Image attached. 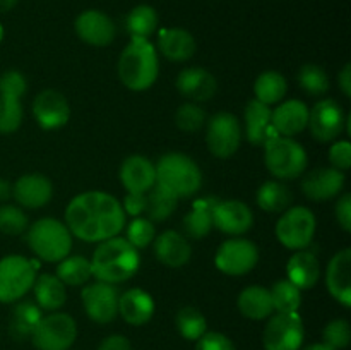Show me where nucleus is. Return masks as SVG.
I'll list each match as a JSON object with an SVG mask.
<instances>
[{"instance_id":"nucleus-1","label":"nucleus","mask_w":351,"mask_h":350,"mask_svg":"<svg viewBox=\"0 0 351 350\" xmlns=\"http://www.w3.org/2000/svg\"><path fill=\"white\" fill-rule=\"evenodd\" d=\"M65 225L84 242H103L122 232L125 211L108 192L88 191L71 199L65 209Z\"/></svg>"},{"instance_id":"nucleus-2","label":"nucleus","mask_w":351,"mask_h":350,"mask_svg":"<svg viewBox=\"0 0 351 350\" xmlns=\"http://www.w3.org/2000/svg\"><path fill=\"white\" fill-rule=\"evenodd\" d=\"M139 266V249L119 235L103 240L93 253V277L105 283L115 285L130 280L137 273Z\"/></svg>"},{"instance_id":"nucleus-3","label":"nucleus","mask_w":351,"mask_h":350,"mask_svg":"<svg viewBox=\"0 0 351 350\" xmlns=\"http://www.w3.org/2000/svg\"><path fill=\"white\" fill-rule=\"evenodd\" d=\"M119 78L130 91H146L160 74L156 48L147 38H132L119 58Z\"/></svg>"},{"instance_id":"nucleus-4","label":"nucleus","mask_w":351,"mask_h":350,"mask_svg":"<svg viewBox=\"0 0 351 350\" xmlns=\"http://www.w3.org/2000/svg\"><path fill=\"white\" fill-rule=\"evenodd\" d=\"M154 167H156V184L168 189L178 199L191 198L201 189V168L187 154L167 153L158 160Z\"/></svg>"},{"instance_id":"nucleus-5","label":"nucleus","mask_w":351,"mask_h":350,"mask_svg":"<svg viewBox=\"0 0 351 350\" xmlns=\"http://www.w3.org/2000/svg\"><path fill=\"white\" fill-rule=\"evenodd\" d=\"M27 246L40 259L58 263L71 254L72 233L57 218H40L27 230Z\"/></svg>"},{"instance_id":"nucleus-6","label":"nucleus","mask_w":351,"mask_h":350,"mask_svg":"<svg viewBox=\"0 0 351 350\" xmlns=\"http://www.w3.org/2000/svg\"><path fill=\"white\" fill-rule=\"evenodd\" d=\"M307 151L291 137L276 136L264 144V163L271 175L281 180L297 178L307 170Z\"/></svg>"},{"instance_id":"nucleus-7","label":"nucleus","mask_w":351,"mask_h":350,"mask_svg":"<svg viewBox=\"0 0 351 350\" xmlns=\"http://www.w3.org/2000/svg\"><path fill=\"white\" fill-rule=\"evenodd\" d=\"M40 264L19 254L0 259V302L10 304L23 299L33 288Z\"/></svg>"},{"instance_id":"nucleus-8","label":"nucleus","mask_w":351,"mask_h":350,"mask_svg":"<svg viewBox=\"0 0 351 350\" xmlns=\"http://www.w3.org/2000/svg\"><path fill=\"white\" fill-rule=\"evenodd\" d=\"M77 338V325L65 312H51L43 316L31 335V342L38 350H69Z\"/></svg>"},{"instance_id":"nucleus-9","label":"nucleus","mask_w":351,"mask_h":350,"mask_svg":"<svg viewBox=\"0 0 351 350\" xmlns=\"http://www.w3.org/2000/svg\"><path fill=\"white\" fill-rule=\"evenodd\" d=\"M315 216L305 206L290 208L276 223V237L287 249L304 250L314 240Z\"/></svg>"},{"instance_id":"nucleus-10","label":"nucleus","mask_w":351,"mask_h":350,"mask_svg":"<svg viewBox=\"0 0 351 350\" xmlns=\"http://www.w3.org/2000/svg\"><path fill=\"white\" fill-rule=\"evenodd\" d=\"M305 329L298 312H276L269 316L263 342L266 350H300Z\"/></svg>"},{"instance_id":"nucleus-11","label":"nucleus","mask_w":351,"mask_h":350,"mask_svg":"<svg viewBox=\"0 0 351 350\" xmlns=\"http://www.w3.org/2000/svg\"><path fill=\"white\" fill-rule=\"evenodd\" d=\"M206 143L216 158H230L235 154L242 143L240 120L230 112H219L213 115L208 122Z\"/></svg>"},{"instance_id":"nucleus-12","label":"nucleus","mask_w":351,"mask_h":350,"mask_svg":"<svg viewBox=\"0 0 351 350\" xmlns=\"http://www.w3.org/2000/svg\"><path fill=\"white\" fill-rule=\"evenodd\" d=\"M259 261V249L252 240L230 239L216 250L215 264L221 273L230 277H242L252 271Z\"/></svg>"},{"instance_id":"nucleus-13","label":"nucleus","mask_w":351,"mask_h":350,"mask_svg":"<svg viewBox=\"0 0 351 350\" xmlns=\"http://www.w3.org/2000/svg\"><path fill=\"white\" fill-rule=\"evenodd\" d=\"M346 117L341 105L331 98L321 100L308 110V124L311 132L319 143H329L341 136L345 129Z\"/></svg>"},{"instance_id":"nucleus-14","label":"nucleus","mask_w":351,"mask_h":350,"mask_svg":"<svg viewBox=\"0 0 351 350\" xmlns=\"http://www.w3.org/2000/svg\"><path fill=\"white\" fill-rule=\"evenodd\" d=\"M82 305L89 319L99 325L112 323L119 314V292L115 285L96 281L82 288Z\"/></svg>"},{"instance_id":"nucleus-15","label":"nucleus","mask_w":351,"mask_h":350,"mask_svg":"<svg viewBox=\"0 0 351 350\" xmlns=\"http://www.w3.org/2000/svg\"><path fill=\"white\" fill-rule=\"evenodd\" d=\"M33 115L41 129L55 130L69 122L71 106L67 98L57 89H43L33 102Z\"/></svg>"},{"instance_id":"nucleus-16","label":"nucleus","mask_w":351,"mask_h":350,"mask_svg":"<svg viewBox=\"0 0 351 350\" xmlns=\"http://www.w3.org/2000/svg\"><path fill=\"white\" fill-rule=\"evenodd\" d=\"M254 225L252 209L239 199L218 201L213 209V226L228 235H243Z\"/></svg>"},{"instance_id":"nucleus-17","label":"nucleus","mask_w":351,"mask_h":350,"mask_svg":"<svg viewBox=\"0 0 351 350\" xmlns=\"http://www.w3.org/2000/svg\"><path fill=\"white\" fill-rule=\"evenodd\" d=\"M75 33L84 43L93 47H106L115 40L117 26L112 17L96 9L84 10L74 23Z\"/></svg>"},{"instance_id":"nucleus-18","label":"nucleus","mask_w":351,"mask_h":350,"mask_svg":"<svg viewBox=\"0 0 351 350\" xmlns=\"http://www.w3.org/2000/svg\"><path fill=\"white\" fill-rule=\"evenodd\" d=\"M119 177L130 194H147L156 184V167L149 158L132 154L122 161Z\"/></svg>"},{"instance_id":"nucleus-19","label":"nucleus","mask_w":351,"mask_h":350,"mask_svg":"<svg viewBox=\"0 0 351 350\" xmlns=\"http://www.w3.org/2000/svg\"><path fill=\"white\" fill-rule=\"evenodd\" d=\"M346 182L345 172L336 168H317L312 170L302 182V191L312 201H328L343 191Z\"/></svg>"},{"instance_id":"nucleus-20","label":"nucleus","mask_w":351,"mask_h":350,"mask_svg":"<svg viewBox=\"0 0 351 350\" xmlns=\"http://www.w3.org/2000/svg\"><path fill=\"white\" fill-rule=\"evenodd\" d=\"M12 196L23 208H43L53 196V185L43 174H26L12 185Z\"/></svg>"},{"instance_id":"nucleus-21","label":"nucleus","mask_w":351,"mask_h":350,"mask_svg":"<svg viewBox=\"0 0 351 350\" xmlns=\"http://www.w3.org/2000/svg\"><path fill=\"white\" fill-rule=\"evenodd\" d=\"M328 290L339 304L351 307V249H343L332 256L326 273Z\"/></svg>"},{"instance_id":"nucleus-22","label":"nucleus","mask_w":351,"mask_h":350,"mask_svg":"<svg viewBox=\"0 0 351 350\" xmlns=\"http://www.w3.org/2000/svg\"><path fill=\"white\" fill-rule=\"evenodd\" d=\"M177 89L192 102H208L216 95L218 82L215 75L202 67H185L177 75Z\"/></svg>"},{"instance_id":"nucleus-23","label":"nucleus","mask_w":351,"mask_h":350,"mask_svg":"<svg viewBox=\"0 0 351 350\" xmlns=\"http://www.w3.org/2000/svg\"><path fill=\"white\" fill-rule=\"evenodd\" d=\"M271 124L280 136H297L307 129L308 106L300 100H288L271 112Z\"/></svg>"},{"instance_id":"nucleus-24","label":"nucleus","mask_w":351,"mask_h":350,"mask_svg":"<svg viewBox=\"0 0 351 350\" xmlns=\"http://www.w3.org/2000/svg\"><path fill=\"white\" fill-rule=\"evenodd\" d=\"M154 254L158 261L165 266L180 268L189 263L192 256V247L182 233L175 230H165L158 237H154Z\"/></svg>"},{"instance_id":"nucleus-25","label":"nucleus","mask_w":351,"mask_h":350,"mask_svg":"<svg viewBox=\"0 0 351 350\" xmlns=\"http://www.w3.org/2000/svg\"><path fill=\"white\" fill-rule=\"evenodd\" d=\"M269 105L257 102L256 98L250 100L245 106V136L256 146H264L267 141L280 136L271 124Z\"/></svg>"},{"instance_id":"nucleus-26","label":"nucleus","mask_w":351,"mask_h":350,"mask_svg":"<svg viewBox=\"0 0 351 350\" xmlns=\"http://www.w3.org/2000/svg\"><path fill=\"white\" fill-rule=\"evenodd\" d=\"M119 314L132 326H143L153 318L154 301L143 288H130L119 295Z\"/></svg>"},{"instance_id":"nucleus-27","label":"nucleus","mask_w":351,"mask_h":350,"mask_svg":"<svg viewBox=\"0 0 351 350\" xmlns=\"http://www.w3.org/2000/svg\"><path fill=\"white\" fill-rule=\"evenodd\" d=\"M288 280L300 290H308L317 285L321 278V264L311 250H297L287 264Z\"/></svg>"},{"instance_id":"nucleus-28","label":"nucleus","mask_w":351,"mask_h":350,"mask_svg":"<svg viewBox=\"0 0 351 350\" xmlns=\"http://www.w3.org/2000/svg\"><path fill=\"white\" fill-rule=\"evenodd\" d=\"M158 47L163 57L171 62H185L195 54V40L192 33L182 27H168L160 33Z\"/></svg>"},{"instance_id":"nucleus-29","label":"nucleus","mask_w":351,"mask_h":350,"mask_svg":"<svg viewBox=\"0 0 351 350\" xmlns=\"http://www.w3.org/2000/svg\"><path fill=\"white\" fill-rule=\"evenodd\" d=\"M237 305L245 318L256 319V321L267 319L274 312L269 288H264L261 285H250L243 288L237 299Z\"/></svg>"},{"instance_id":"nucleus-30","label":"nucleus","mask_w":351,"mask_h":350,"mask_svg":"<svg viewBox=\"0 0 351 350\" xmlns=\"http://www.w3.org/2000/svg\"><path fill=\"white\" fill-rule=\"evenodd\" d=\"M33 290L38 307L45 309V311H58L67 301L65 285L58 280L57 275H40L34 280Z\"/></svg>"},{"instance_id":"nucleus-31","label":"nucleus","mask_w":351,"mask_h":350,"mask_svg":"<svg viewBox=\"0 0 351 350\" xmlns=\"http://www.w3.org/2000/svg\"><path fill=\"white\" fill-rule=\"evenodd\" d=\"M218 199L215 198H202L197 199L192 206L191 211L184 216V232L191 239H202L208 235L213 229V209Z\"/></svg>"},{"instance_id":"nucleus-32","label":"nucleus","mask_w":351,"mask_h":350,"mask_svg":"<svg viewBox=\"0 0 351 350\" xmlns=\"http://www.w3.org/2000/svg\"><path fill=\"white\" fill-rule=\"evenodd\" d=\"M41 318H43V314H41V309L38 307L36 302H19V304L14 307L12 316H10V335L16 340L31 338V335H33L34 328H36Z\"/></svg>"},{"instance_id":"nucleus-33","label":"nucleus","mask_w":351,"mask_h":350,"mask_svg":"<svg viewBox=\"0 0 351 350\" xmlns=\"http://www.w3.org/2000/svg\"><path fill=\"white\" fill-rule=\"evenodd\" d=\"M293 201L290 187L278 180H267L257 189L256 202L261 209L267 213H281L290 208Z\"/></svg>"},{"instance_id":"nucleus-34","label":"nucleus","mask_w":351,"mask_h":350,"mask_svg":"<svg viewBox=\"0 0 351 350\" xmlns=\"http://www.w3.org/2000/svg\"><path fill=\"white\" fill-rule=\"evenodd\" d=\"M287 88V79L283 74L276 71H266L256 79L254 93H256L257 102L264 103V105H274L285 98Z\"/></svg>"},{"instance_id":"nucleus-35","label":"nucleus","mask_w":351,"mask_h":350,"mask_svg":"<svg viewBox=\"0 0 351 350\" xmlns=\"http://www.w3.org/2000/svg\"><path fill=\"white\" fill-rule=\"evenodd\" d=\"M58 280L69 287H79L88 283L93 277L91 261L84 256H67L58 261L57 266Z\"/></svg>"},{"instance_id":"nucleus-36","label":"nucleus","mask_w":351,"mask_h":350,"mask_svg":"<svg viewBox=\"0 0 351 350\" xmlns=\"http://www.w3.org/2000/svg\"><path fill=\"white\" fill-rule=\"evenodd\" d=\"M158 12L154 7L141 3L134 7L125 19V30L132 38H149L158 27Z\"/></svg>"},{"instance_id":"nucleus-37","label":"nucleus","mask_w":351,"mask_h":350,"mask_svg":"<svg viewBox=\"0 0 351 350\" xmlns=\"http://www.w3.org/2000/svg\"><path fill=\"white\" fill-rule=\"evenodd\" d=\"M146 198V211L147 215H149L151 222H165V220H168V216H171V213L177 209V196L171 194L168 189L161 187L160 184H154V187L151 189L149 194H147Z\"/></svg>"},{"instance_id":"nucleus-38","label":"nucleus","mask_w":351,"mask_h":350,"mask_svg":"<svg viewBox=\"0 0 351 350\" xmlns=\"http://www.w3.org/2000/svg\"><path fill=\"white\" fill-rule=\"evenodd\" d=\"M276 312H297L302 305V290L290 280H278L269 290Z\"/></svg>"},{"instance_id":"nucleus-39","label":"nucleus","mask_w":351,"mask_h":350,"mask_svg":"<svg viewBox=\"0 0 351 350\" xmlns=\"http://www.w3.org/2000/svg\"><path fill=\"white\" fill-rule=\"evenodd\" d=\"M23 96L14 93L0 91V134L16 132L23 122Z\"/></svg>"},{"instance_id":"nucleus-40","label":"nucleus","mask_w":351,"mask_h":350,"mask_svg":"<svg viewBox=\"0 0 351 350\" xmlns=\"http://www.w3.org/2000/svg\"><path fill=\"white\" fill-rule=\"evenodd\" d=\"M177 323L178 333L184 336L185 340H192V342H197L202 335L208 329V323H206L204 314H202L199 309L192 307V305H185L180 311L177 312Z\"/></svg>"},{"instance_id":"nucleus-41","label":"nucleus","mask_w":351,"mask_h":350,"mask_svg":"<svg viewBox=\"0 0 351 350\" xmlns=\"http://www.w3.org/2000/svg\"><path fill=\"white\" fill-rule=\"evenodd\" d=\"M298 82L302 89L311 96H321L329 89V78L324 69L317 64H305L298 71Z\"/></svg>"},{"instance_id":"nucleus-42","label":"nucleus","mask_w":351,"mask_h":350,"mask_svg":"<svg viewBox=\"0 0 351 350\" xmlns=\"http://www.w3.org/2000/svg\"><path fill=\"white\" fill-rule=\"evenodd\" d=\"M175 124L184 132H197L206 124V112L195 103H184L175 113Z\"/></svg>"},{"instance_id":"nucleus-43","label":"nucleus","mask_w":351,"mask_h":350,"mask_svg":"<svg viewBox=\"0 0 351 350\" xmlns=\"http://www.w3.org/2000/svg\"><path fill=\"white\" fill-rule=\"evenodd\" d=\"M27 230V215L14 205L0 206V232L5 235H21Z\"/></svg>"},{"instance_id":"nucleus-44","label":"nucleus","mask_w":351,"mask_h":350,"mask_svg":"<svg viewBox=\"0 0 351 350\" xmlns=\"http://www.w3.org/2000/svg\"><path fill=\"white\" fill-rule=\"evenodd\" d=\"M127 240L132 244L136 249H143V247L149 246L156 237V229H154L153 222L149 218H143V216H136L132 222L127 225Z\"/></svg>"},{"instance_id":"nucleus-45","label":"nucleus","mask_w":351,"mask_h":350,"mask_svg":"<svg viewBox=\"0 0 351 350\" xmlns=\"http://www.w3.org/2000/svg\"><path fill=\"white\" fill-rule=\"evenodd\" d=\"M322 340H324L322 343L332 350L346 349L351 340L350 323L346 319H332L322 331Z\"/></svg>"},{"instance_id":"nucleus-46","label":"nucleus","mask_w":351,"mask_h":350,"mask_svg":"<svg viewBox=\"0 0 351 350\" xmlns=\"http://www.w3.org/2000/svg\"><path fill=\"white\" fill-rule=\"evenodd\" d=\"M195 350H237L232 340L218 331H206L195 343Z\"/></svg>"},{"instance_id":"nucleus-47","label":"nucleus","mask_w":351,"mask_h":350,"mask_svg":"<svg viewBox=\"0 0 351 350\" xmlns=\"http://www.w3.org/2000/svg\"><path fill=\"white\" fill-rule=\"evenodd\" d=\"M329 161L336 170L346 172L351 167V144L348 141H338L329 150Z\"/></svg>"},{"instance_id":"nucleus-48","label":"nucleus","mask_w":351,"mask_h":350,"mask_svg":"<svg viewBox=\"0 0 351 350\" xmlns=\"http://www.w3.org/2000/svg\"><path fill=\"white\" fill-rule=\"evenodd\" d=\"M0 91L24 96V93L27 91L26 78L19 71H5L0 75Z\"/></svg>"},{"instance_id":"nucleus-49","label":"nucleus","mask_w":351,"mask_h":350,"mask_svg":"<svg viewBox=\"0 0 351 350\" xmlns=\"http://www.w3.org/2000/svg\"><path fill=\"white\" fill-rule=\"evenodd\" d=\"M146 206H147V198L146 194H130V192H127L125 199H123V211H125V215H130V216H141L144 211H146Z\"/></svg>"},{"instance_id":"nucleus-50","label":"nucleus","mask_w":351,"mask_h":350,"mask_svg":"<svg viewBox=\"0 0 351 350\" xmlns=\"http://www.w3.org/2000/svg\"><path fill=\"white\" fill-rule=\"evenodd\" d=\"M336 220L345 232H351V194L339 198L336 205Z\"/></svg>"},{"instance_id":"nucleus-51","label":"nucleus","mask_w":351,"mask_h":350,"mask_svg":"<svg viewBox=\"0 0 351 350\" xmlns=\"http://www.w3.org/2000/svg\"><path fill=\"white\" fill-rule=\"evenodd\" d=\"M98 350H132V343L123 335H110L99 343Z\"/></svg>"},{"instance_id":"nucleus-52","label":"nucleus","mask_w":351,"mask_h":350,"mask_svg":"<svg viewBox=\"0 0 351 350\" xmlns=\"http://www.w3.org/2000/svg\"><path fill=\"white\" fill-rule=\"evenodd\" d=\"M338 82L343 95L350 98L351 96V64H345V67L341 69V72L338 74Z\"/></svg>"},{"instance_id":"nucleus-53","label":"nucleus","mask_w":351,"mask_h":350,"mask_svg":"<svg viewBox=\"0 0 351 350\" xmlns=\"http://www.w3.org/2000/svg\"><path fill=\"white\" fill-rule=\"evenodd\" d=\"M10 196H12V184L5 178H0V202L9 201Z\"/></svg>"},{"instance_id":"nucleus-54","label":"nucleus","mask_w":351,"mask_h":350,"mask_svg":"<svg viewBox=\"0 0 351 350\" xmlns=\"http://www.w3.org/2000/svg\"><path fill=\"white\" fill-rule=\"evenodd\" d=\"M17 0H0V12H7V10L14 9Z\"/></svg>"},{"instance_id":"nucleus-55","label":"nucleus","mask_w":351,"mask_h":350,"mask_svg":"<svg viewBox=\"0 0 351 350\" xmlns=\"http://www.w3.org/2000/svg\"><path fill=\"white\" fill-rule=\"evenodd\" d=\"M304 350H332V349H329V347L324 345V343H314V345H308L307 349Z\"/></svg>"},{"instance_id":"nucleus-56","label":"nucleus","mask_w":351,"mask_h":350,"mask_svg":"<svg viewBox=\"0 0 351 350\" xmlns=\"http://www.w3.org/2000/svg\"><path fill=\"white\" fill-rule=\"evenodd\" d=\"M2 40H3V26L0 24V41H2Z\"/></svg>"}]
</instances>
